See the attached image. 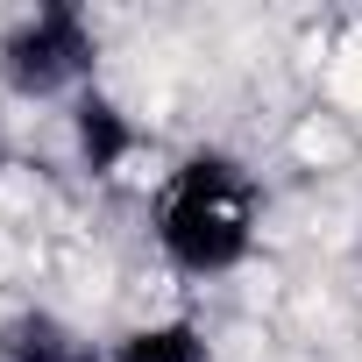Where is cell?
<instances>
[{"label":"cell","mask_w":362,"mask_h":362,"mask_svg":"<svg viewBox=\"0 0 362 362\" xmlns=\"http://www.w3.org/2000/svg\"><path fill=\"white\" fill-rule=\"evenodd\" d=\"M93 57H100V43H93L78 8H36L0 43V78L22 100H57V93H86L93 86Z\"/></svg>","instance_id":"obj_2"},{"label":"cell","mask_w":362,"mask_h":362,"mask_svg":"<svg viewBox=\"0 0 362 362\" xmlns=\"http://www.w3.org/2000/svg\"><path fill=\"white\" fill-rule=\"evenodd\" d=\"M156 249L170 270L185 277H228L249 263L256 228H263V192H256V170L228 149H192L163 177L156 192Z\"/></svg>","instance_id":"obj_1"},{"label":"cell","mask_w":362,"mask_h":362,"mask_svg":"<svg viewBox=\"0 0 362 362\" xmlns=\"http://www.w3.org/2000/svg\"><path fill=\"white\" fill-rule=\"evenodd\" d=\"M107 362H206V334H199L192 320L128 327L121 341H107Z\"/></svg>","instance_id":"obj_5"},{"label":"cell","mask_w":362,"mask_h":362,"mask_svg":"<svg viewBox=\"0 0 362 362\" xmlns=\"http://www.w3.org/2000/svg\"><path fill=\"white\" fill-rule=\"evenodd\" d=\"M0 170H8V142H0Z\"/></svg>","instance_id":"obj_6"},{"label":"cell","mask_w":362,"mask_h":362,"mask_svg":"<svg viewBox=\"0 0 362 362\" xmlns=\"http://www.w3.org/2000/svg\"><path fill=\"white\" fill-rule=\"evenodd\" d=\"M0 362H107V348H93L57 313H15L0 327Z\"/></svg>","instance_id":"obj_3"},{"label":"cell","mask_w":362,"mask_h":362,"mask_svg":"<svg viewBox=\"0 0 362 362\" xmlns=\"http://www.w3.org/2000/svg\"><path fill=\"white\" fill-rule=\"evenodd\" d=\"M71 135H78V156H86L93 177H114V170L135 156V128H128V114H121L107 93H78V107H71Z\"/></svg>","instance_id":"obj_4"}]
</instances>
